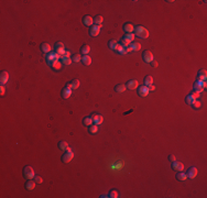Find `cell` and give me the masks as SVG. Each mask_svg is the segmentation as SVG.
I'll use <instances>...</instances> for the list:
<instances>
[{"mask_svg":"<svg viewBox=\"0 0 207 198\" xmlns=\"http://www.w3.org/2000/svg\"><path fill=\"white\" fill-rule=\"evenodd\" d=\"M40 47H41V51L43 53H49L51 51V45L47 44V43H42Z\"/></svg>","mask_w":207,"mask_h":198,"instance_id":"obj_26","label":"cell"},{"mask_svg":"<svg viewBox=\"0 0 207 198\" xmlns=\"http://www.w3.org/2000/svg\"><path fill=\"white\" fill-rule=\"evenodd\" d=\"M97 131H98V127L96 125H95V126H89V128H88V132L89 133L95 134V133H97Z\"/></svg>","mask_w":207,"mask_h":198,"instance_id":"obj_34","label":"cell"},{"mask_svg":"<svg viewBox=\"0 0 207 198\" xmlns=\"http://www.w3.org/2000/svg\"><path fill=\"white\" fill-rule=\"evenodd\" d=\"M122 50H124V46L121 45V44H118V45H117V47H116V50H115V51H117L118 53H120V54H121V53H122Z\"/></svg>","mask_w":207,"mask_h":198,"instance_id":"obj_41","label":"cell"},{"mask_svg":"<svg viewBox=\"0 0 207 198\" xmlns=\"http://www.w3.org/2000/svg\"><path fill=\"white\" fill-rule=\"evenodd\" d=\"M135 35L141 37V39H148L149 37V31L144 26L139 25L137 28H135Z\"/></svg>","mask_w":207,"mask_h":198,"instance_id":"obj_1","label":"cell"},{"mask_svg":"<svg viewBox=\"0 0 207 198\" xmlns=\"http://www.w3.org/2000/svg\"><path fill=\"white\" fill-rule=\"evenodd\" d=\"M144 85L147 87L151 86V85H153V77L152 76H146L144 77Z\"/></svg>","mask_w":207,"mask_h":198,"instance_id":"obj_27","label":"cell"},{"mask_svg":"<svg viewBox=\"0 0 207 198\" xmlns=\"http://www.w3.org/2000/svg\"><path fill=\"white\" fill-rule=\"evenodd\" d=\"M58 148H60L61 150H63V151H67L68 149H70V146H68V143L66 141H61L60 143L57 144Z\"/></svg>","mask_w":207,"mask_h":198,"instance_id":"obj_25","label":"cell"},{"mask_svg":"<svg viewBox=\"0 0 207 198\" xmlns=\"http://www.w3.org/2000/svg\"><path fill=\"white\" fill-rule=\"evenodd\" d=\"M103 21H104V19H103L102 15H96L95 19H94V22H95V24H96V25H102Z\"/></svg>","mask_w":207,"mask_h":198,"instance_id":"obj_32","label":"cell"},{"mask_svg":"<svg viewBox=\"0 0 207 198\" xmlns=\"http://www.w3.org/2000/svg\"><path fill=\"white\" fill-rule=\"evenodd\" d=\"M192 107H193V108H194V109H196V110H197V109H199V108H200V107H202V104H200V101H198L197 99H196V100L194 101V103H193V105H192Z\"/></svg>","mask_w":207,"mask_h":198,"instance_id":"obj_37","label":"cell"},{"mask_svg":"<svg viewBox=\"0 0 207 198\" xmlns=\"http://www.w3.org/2000/svg\"><path fill=\"white\" fill-rule=\"evenodd\" d=\"M89 51H91V47H89V45H83L82 49H81V54L82 55H87Z\"/></svg>","mask_w":207,"mask_h":198,"instance_id":"obj_28","label":"cell"},{"mask_svg":"<svg viewBox=\"0 0 207 198\" xmlns=\"http://www.w3.org/2000/svg\"><path fill=\"white\" fill-rule=\"evenodd\" d=\"M58 58H60V55H58L56 52H51V53H49V54L46 55V62H47V64H49L50 66H52L55 62L58 61Z\"/></svg>","mask_w":207,"mask_h":198,"instance_id":"obj_3","label":"cell"},{"mask_svg":"<svg viewBox=\"0 0 207 198\" xmlns=\"http://www.w3.org/2000/svg\"><path fill=\"white\" fill-rule=\"evenodd\" d=\"M103 121H104V117L100 116V115H95L94 118H93V122H94V123L96 125V126L102 125Z\"/></svg>","mask_w":207,"mask_h":198,"instance_id":"obj_16","label":"cell"},{"mask_svg":"<svg viewBox=\"0 0 207 198\" xmlns=\"http://www.w3.org/2000/svg\"><path fill=\"white\" fill-rule=\"evenodd\" d=\"M55 52L57 53L58 55H60V57L64 55L65 49H64V44H63L62 42H57V43L55 44Z\"/></svg>","mask_w":207,"mask_h":198,"instance_id":"obj_7","label":"cell"},{"mask_svg":"<svg viewBox=\"0 0 207 198\" xmlns=\"http://www.w3.org/2000/svg\"><path fill=\"white\" fill-rule=\"evenodd\" d=\"M35 182H34V179L33 180H31V179H29L28 182L25 183V188L28 189V190H33L34 188H35Z\"/></svg>","mask_w":207,"mask_h":198,"instance_id":"obj_20","label":"cell"},{"mask_svg":"<svg viewBox=\"0 0 207 198\" xmlns=\"http://www.w3.org/2000/svg\"><path fill=\"white\" fill-rule=\"evenodd\" d=\"M108 197H110V198H117V197H118V193H117L116 190H111L109 193V196Z\"/></svg>","mask_w":207,"mask_h":198,"instance_id":"obj_40","label":"cell"},{"mask_svg":"<svg viewBox=\"0 0 207 198\" xmlns=\"http://www.w3.org/2000/svg\"><path fill=\"white\" fill-rule=\"evenodd\" d=\"M74 157V153L72 152V150H67V151L62 155V162L63 163H70Z\"/></svg>","mask_w":207,"mask_h":198,"instance_id":"obj_5","label":"cell"},{"mask_svg":"<svg viewBox=\"0 0 207 198\" xmlns=\"http://www.w3.org/2000/svg\"><path fill=\"white\" fill-rule=\"evenodd\" d=\"M126 89H127V87L124 84H118V85H116V87H115V90L117 93H125Z\"/></svg>","mask_w":207,"mask_h":198,"instance_id":"obj_24","label":"cell"},{"mask_svg":"<svg viewBox=\"0 0 207 198\" xmlns=\"http://www.w3.org/2000/svg\"><path fill=\"white\" fill-rule=\"evenodd\" d=\"M83 23L86 26H92L94 23V18H92L91 15H85L83 18Z\"/></svg>","mask_w":207,"mask_h":198,"instance_id":"obj_13","label":"cell"},{"mask_svg":"<svg viewBox=\"0 0 207 198\" xmlns=\"http://www.w3.org/2000/svg\"><path fill=\"white\" fill-rule=\"evenodd\" d=\"M61 62L63 65H70L72 63V58L71 57H65V56H62L61 57Z\"/></svg>","mask_w":207,"mask_h":198,"instance_id":"obj_30","label":"cell"},{"mask_svg":"<svg viewBox=\"0 0 207 198\" xmlns=\"http://www.w3.org/2000/svg\"><path fill=\"white\" fill-rule=\"evenodd\" d=\"M82 63L84 64V65L89 66V65L92 64V58L89 57L88 55H83V57H82Z\"/></svg>","mask_w":207,"mask_h":198,"instance_id":"obj_23","label":"cell"},{"mask_svg":"<svg viewBox=\"0 0 207 198\" xmlns=\"http://www.w3.org/2000/svg\"><path fill=\"white\" fill-rule=\"evenodd\" d=\"M83 123H84V126H92L93 125V119L92 118H89V117H86L85 119L83 120Z\"/></svg>","mask_w":207,"mask_h":198,"instance_id":"obj_35","label":"cell"},{"mask_svg":"<svg viewBox=\"0 0 207 198\" xmlns=\"http://www.w3.org/2000/svg\"><path fill=\"white\" fill-rule=\"evenodd\" d=\"M23 176H24L26 179L33 178L34 176H35V173H34L33 167H31V166H25V167L23 168Z\"/></svg>","mask_w":207,"mask_h":198,"instance_id":"obj_4","label":"cell"},{"mask_svg":"<svg viewBox=\"0 0 207 198\" xmlns=\"http://www.w3.org/2000/svg\"><path fill=\"white\" fill-rule=\"evenodd\" d=\"M62 65H63V64H62V62H55L54 64H53V65H52V67L53 68H54V69H56V71H58V69H61V67H62Z\"/></svg>","mask_w":207,"mask_h":198,"instance_id":"obj_38","label":"cell"},{"mask_svg":"<svg viewBox=\"0 0 207 198\" xmlns=\"http://www.w3.org/2000/svg\"><path fill=\"white\" fill-rule=\"evenodd\" d=\"M130 47L132 51H139L141 49V44L138 43V42H132V43L130 44Z\"/></svg>","mask_w":207,"mask_h":198,"instance_id":"obj_29","label":"cell"},{"mask_svg":"<svg viewBox=\"0 0 207 198\" xmlns=\"http://www.w3.org/2000/svg\"><path fill=\"white\" fill-rule=\"evenodd\" d=\"M196 175H197V168L196 167H189L188 169H187V172H186V176H187V178H195L196 177Z\"/></svg>","mask_w":207,"mask_h":198,"instance_id":"obj_10","label":"cell"},{"mask_svg":"<svg viewBox=\"0 0 207 198\" xmlns=\"http://www.w3.org/2000/svg\"><path fill=\"white\" fill-rule=\"evenodd\" d=\"M196 100V98H194L192 95H188L186 98H185V103H186L187 105H189V106H192L193 105V103Z\"/></svg>","mask_w":207,"mask_h":198,"instance_id":"obj_31","label":"cell"},{"mask_svg":"<svg viewBox=\"0 0 207 198\" xmlns=\"http://www.w3.org/2000/svg\"><path fill=\"white\" fill-rule=\"evenodd\" d=\"M150 90L148 88L146 85H143V86H139V89H138V95L140 96V97H147L148 95H149Z\"/></svg>","mask_w":207,"mask_h":198,"instance_id":"obj_6","label":"cell"},{"mask_svg":"<svg viewBox=\"0 0 207 198\" xmlns=\"http://www.w3.org/2000/svg\"><path fill=\"white\" fill-rule=\"evenodd\" d=\"M172 168L176 172H181V171L184 169V164L181 162H173L172 163Z\"/></svg>","mask_w":207,"mask_h":198,"instance_id":"obj_14","label":"cell"},{"mask_svg":"<svg viewBox=\"0 0 207 198\" xmlns=\"http://www.w3.org/2000/svg\"><path fill=\"white\" fill-rule=\"evenodd\" d=\"M206 78H207L206 69H202V71H199L198 74H197V79H198V81H206Z\"/></svg>","mask_w":207,"mask_h":198,"instance_id":"obj_19","label":"cell"},{"mask_svg":"<svg viewBox=\"0 0 207 198\" xmlns=\"http://www.w3.org/2000/svg\"><path fill=\"white\" fill-rule=\"evenodd\" d=\"M33 179H34V182H35L36 184H41L42 182H43V179H42L41 176H38V175H35L34 177H33Z\"/></svg>","mask_w":207,"mask_h":198,"instance_id":"obj_39","label":"cell"},{"mask_svg":"<svg viewBox=\"0 0 207 198\" xmlns=\"http://www.w3.org/2000/svg\"><path fill=\"white\" fill-rule=\"evenodd\" d=\"M176 179L180 180V182H184L187 179V176H186V173H184L183 171H181V172H178L176 174Z\"/></svg>","mask_w":207,"mask_h":198,"instance_id":"obj_21","label":"cell"},{"mask_svg":"<svg viewBox=\"0 0 207 198\" xmlns=\"http://www.w3.org/2000/svg\"><path fill=\"white\" fill-rule=\"evenodd\" d=\"M79 61H82V56L79 54H75L72 56V62H75V63H78Z\"/></svg>","mask_w":207,"mask_h":198,"instance_id":"obj_36","label":"cell"},{"mask_svg":"<svg viewBox=\"0 0 207 198\" xmlns=\"http://www.w3.org/2000/svg\"><path fill=\"white\" fill-rule=\"evenodd\" d=\"M63 56H65V57H71V53H70V51H65V53H64V55ZM62 57V56H61ZM60 57V58H61Z\"/></svg>","mask_w":207,"mask_h":198,"instance_id":"obj_45","label":"cell"},{"mask_svg":"<svg viewBox=\"0 0 207 198\" xmlns=\"http://www.w3.org/2000/svg\"><path fill=\"white\" fill-rule=\"evenodd\" d=\"M135 34L133 33H126L125 35H124V39L122 40H125L126 42H128V43L130 44V42H131V43H132V42H133L135 41Z\"/></svg>","mask_w":207,"mask_h":198,"instance_id":"obj_18","label":"cell"},{"mask_svg":"<svg viewBox=\"0 0 207 198\" xmlns=\"http://www.w3.org/2000/svg\"><path fill=\"white\" fill-rule=\"evenodd\" d=\"M142 58H143V61H144L146 63H151L152 61H153V54L150 52V51H144L142 53Z\"/></svg>","mask_w":207,"mask_h":198,"instance_id":"obj_9","label":"cell"},{"mask_svg":"<svg viewBox=\"0 0 207 198\" xmlns=\"http://www.w3.org/2000/svg\"><path fill=\"white\" fill-rule=\"evenodd\" d=\"M117 45H118V43H117V41H115V40H110L108 42V46H109V49H111V50H116Z\"/></svg>","mask_w":207,"mask_h":198,"instance_id":"obj_33","label":"cell"},{"mask_svg":"<svg viewBox=\"0 0 207 198\" xmlns=\"http://www.w3.org/2000/svg\"><path fill=\"white\" fill-rule=\"evenodd\" d=\"M169 161L170 162H175V161H176V157H175V155L174 154H171V155H170V156H169Z\"/></svg>","mask_w":207,"mask_h":198,"instance_id":"obj_42","label":"cell"},{"mask_svg":"<svg viewBox=\"0 0 207 198\" xmlns=\"http://www.w3.org/2000/svg\"><path fill=\"white\" fill-rule=\"evenodd\" d=\"M148 88H149V90H150V92H153V90H154V89H155V87H154V86H153V85H151V86H149V87H148Z\"/></svg>","mask_w":207,"mask_h":198,"instance_id":"obj_47","label":"cell"},{"mask_svg":"<svg viewBox=\"0 0 207 198\" xmlns=\"http://www.w3.org/2000/svg\"><path fill=\"white\" fill-rule=\"evenodd\" d=\"M126 87L128 88V89H130V90H133V89L138 88V82L135 81V79H132V81H129L128 83H127Z\"/></svg>","mask_w":207,"mask_h":198,"instance_id":"obj_15","label":"cell"},{"mask_svg":"<svg viewBox=\"0 0 207 198\" xmlns=\"http://www.w3.org/2000/svg\"><path fill=\"white\" fill-rule=\"evenodd\" d=\"M206 86H207L206 81H198V79H197V81L194 83L193 88H194V92L200 94L202 92H204V90L206 89Z\"/></svg>","mask_w":207,"mask_h":198,"instance_id":"obj_2","label":"cell"},{"mask_svg":"<svg viewBox=\"0 0 207 198\" xmlns=\"http://www.w3.org/2000/svg\"><path fill=\"white\" fill-rule=\"evenodd\" d=\"M191 95H192L193 97H194V98H196V99H197V98L199 97V94H198V93H196V92H193V93L191 94Z\"/></svg>","mask_w":207,"mask_h":198,"instance_id":"obj_44","label":"cell"},{"mask_svg":"<svg viewBox=\"0 0 207 198\" xmlns=\"http://www.w3.org/2000/svg\"><path fill=\"white\" fill-rule=\"evenodd\" d=\"M151 66H152V67H156V66H158V62L152 61V62H151Z\"/></svg>","mask_w":207,"mask_h":198,"instance_id":"obj_46","label":"cell"},{"mask_svg":"<svg viewBox=\"0 0 207 198\" xmlns=\"http://www.w3.org/2000/svg\"><path fill=\"white\" fill-rule=\"evenodd\" d=\"M124 30L126 33H132V32L135 31V28H133V25H132V23L127 22L124 24Z\"/></svg>","mask_w":207,"mask_h":198,"instance_id":"obj_17","label":"cell"},{"mask_svg":"<svg viewBox=\"0 0 207 198\" xmlns=\"http://www.w3.org/2000/svg\"><path fill=\"white\" fill-rule=\"evenodd\" d=\"M4 93H6V88H4L3 85H1V87H0V94L4 95Z\"/></svg>","mask_w":207,"mask_h":198,"instance_id":"obj_43","label":"cell"},{"mask_svg":"<svg viewBox=\"0 0 207 198\" xmlns=\"http://www.w3.org/2000/svg\"><path fill=\"white\" fill-rule=\"evenodd\" d=\"M67 86L71 87L72 89H77L79 87V81L78 79H73L70 84H67Z\"/></svg>","mask_w":207,"mask_h":198,"instance_id":"obj_22","label":"cell"},{"mask_svg":"<svg viewBox=\"0 0 207 198\" xmlns=\"http://www.w3.org/2000/svg\"><path fill=\"white\" fill-rule=\"evenodd\" d=\"M100 29H102V25H92L91 29H89V35L91 36H97L100 32Z\"/></svg>","mask_w":207,"mask_h":198,"instance_id":"obj_8","label":"cell"},{"mask_svg":"<svg viewBox=\"0 0 207 198\" xmlns=\"http://www.w3.org/2000/svg\"><path fill=\"white\" fill-rule=\"evenodd\" d=\"M71 95H72V88L71 87H68V86H66L65 88H63V90H62V97L64 98V99H68L71 97Z\"/></svg>","mask_w":207,"mask_h":198,"instance_id":"obj_11","label":"cell"},{"mask_svg":"<svg viewBox=\"0 0 207 198\" xmlns=\"http://www.w3.org/2000/svg\"><path fill=\"white\" fill-rule=\"evenodd\" d=\"M8 79H9V74H8V72H6V71L1 72V74H0V83H1V85H3V86H4V85L7 84Z\"/></svg>","mask_w":207,"mask_h":198,"instance_id":"obj_12","label":"cell"}]
</instances>
